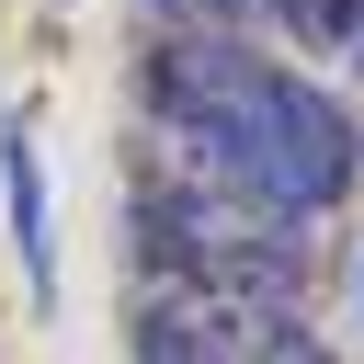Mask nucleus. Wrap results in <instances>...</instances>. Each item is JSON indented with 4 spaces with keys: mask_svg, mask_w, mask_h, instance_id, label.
<instances>
[{
    "mask_svg": "<svg viewBox=\"0 0 364 364\" xmlns=\"http://www.w3.org/2000/svg\"><path fill=\"white\" fill-rule=\"evenodd\" d=\"M148 114L193 148V171L239 182L273 216H318L353 193V125L330 114V91L284 80L273 57L228 46V34H159L148 46Z\"/></svg>",
    "mask_w": 364,
    "mask_h": 364,
    "instance_id": "1",
    "label": "nucleus"
},
{
    "mask_svg": "<svg viewBox=\"0 0 364 364\" xmlns=\"http://www.w3.org/2000/svg\"><path fill=\"white\" fill-rule=\"evenodd\" d=\"M136 273L148 284H228V296H307V262L273 205L239 182H136Z\"/></svg>",
    "mask_w": 364,
    "mask_h": 364,
    "instance_id": "2",
    "label": "nucleus"
},
{
    "mask_svg": "<svg viewBox=\"0 0 364 364\" xmlns=\"http://www.w3.org/2000/svg\"><path fill=\"white\" fill-rule=\"evenodd\" d=\"M136 364H273L296 341V296H228V284H136Z\"/></svg>",
    "mask_w": 364,
    "mask_h": 364,
    "instance_id": "3",
    "label": "nucleus"
},
{
    "mask_svg": "<svg viewBox=\"0 0 364 364\" xmlns=\"http://www.w3.org/2000/svg\"><path fill=\"white\" fill-rule=\"evenodd\" d=\"M250 11H273L296 46H364V0H250Z\"/></svg>",
    "mask_w": 364,
    "mask_h": 364,
    "instance_id": "4",
    "label": "nucleus"
},
{
    "mask_svg": "<svg viewBox=\"0 0 364 364\" xmlns=\"http://www.w3.org/2000/svg\"><path fill=\"white\" fill-rule=\"evenodd\" d=\"M0 171H11V216H23V262H34V284H46V193H34V148H23V125L0 136Z\"/></svg>",
    "mask_w": 364,
    "mask_h": 364,
    "instance_id": "5",
    "label": "nucleus"
},
{
    "mask_svg": "<svg viewBox=\"0 0 364 364\" xmlns=\"http://www.w3.org/2000/svg\"><path fill=\"white\" fill-rule=\"evenodd\" d=\"M159 11H171V23H193V34H216V23H228V11H250V0H159Z\"/></svg>",
    "mask_w": 364,
    "mask_h": 364,
    "instance_id": "6",
    "label": "nucleus"
},
{
    "mask_svg": "<svg viewBox=\"0 0 364 364\" xmlns=\"http://www.w3.org/2000/svg\"><path fill=\"white\" fill-rule=\"evenodd\" d=\"M273 364H330V353H307V341H284V353H273Z\"/></svg>",
    "mask_w": 364,
    "mask_h": 364,
    "instance_id": "7",
    "label": "nucleus"
}]
</instances>
